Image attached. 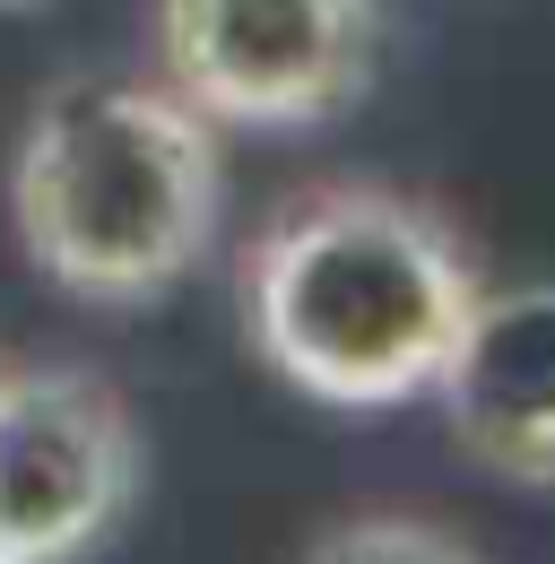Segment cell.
Segmentation results:
<instances>
[{
	"label": "cell",
	"mask_w": 555,
	"mask_h": 564,
	"mask_svg": "<svg viewBox=\"0 0 555 564\" xmlns=\"http://www.w3.org/2000/svg\"><path fill=\"white\" fill-rule=\"evenodd\" d=\"M478 286V261L443 209L382 183H322L252 235L243 330L304 400L400 409L434 391Z\"/></svg>",
	"instance_id": "cell-1"
},
{
	"label": "cell",
	"mask_w": 555,
	"mask_h": 564,
	"mask_svg": "<svg viewBox=\"0 0 555 564\" xmlns=\"http://www.w3.org/2000/svg\"><path fill=\"white\" fill-rule=\"evenodd\" d=\"M217 122L174 87L62 78L9 156L18 252L78 304H156L217 243Z\"/></svg>",
	"instance_id": "cell-2"
},
{
	"label": "cell",
	"mask_w": 555,
	"mask_h": 564,
	"mask_svg": "<svg viewBox=\"0 0 555 564\" xmlns=\"http://www.w3.org/2000/svg\"><path fill=\"white\" fill-rule=\"evenodd\" d=\"M165 87L217 131H313L382 62V0H156Z\"/></svg>",
	"instance_id": "cell-3"
},
{
	"label": "cell",
	"mask_w": 555,
	"mask_h": 564,
	"mask_svg": "<svg viewBox=\"0 0 555 564\" xmlns=\"http://www.w3.org/2000/svg\"><path fill=\"white\" fill-rule=\"evenodd\" d=\"M139 487L131 400L87 365H0V564L87 556Z\"/></svg>",
	"instance_id": "cell-4"
},
{
	"label": "cell",
	"mask_w": 555,
	"mask_h": 564,
	"mask_svg": "<svg viewBox=\"0 0 555 564\" xmlns=\"http://www.w3.org/2000/svg\"><path fill=\"white\" fill-rule=\"evenodd\" d=\"M451 443L503 487L555 495V279L478 286L434 373Z\"/></svg>",
	"instance_id": "cell-5"
},
{
	"label": "cell",
	"mask_w": 555,
	"mask_h": 564,
	"mask_svg": "<svg viewBox=\"0 0 555 564\" xmlns=\"http://www.w3.org/2000/svg\"><path fill=\"white\" fill-rule=\"evenodd\" d=\"M304 564H478V556H469V539H451L443 521H416V512H356L339 530H322Z\"/></svg>",
	"instance_id": "cell-6"
}]
</instances>
